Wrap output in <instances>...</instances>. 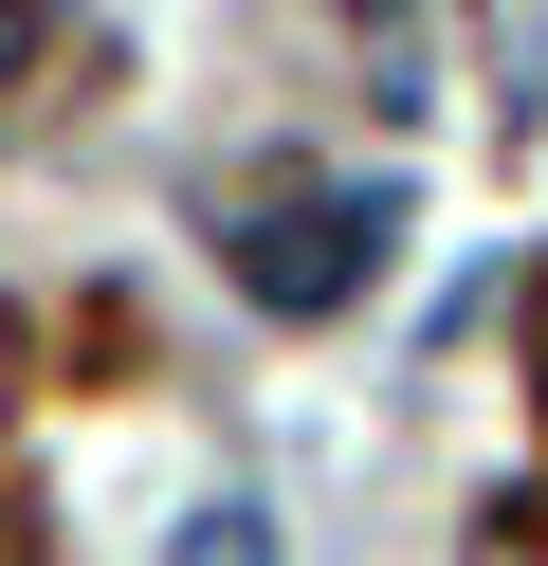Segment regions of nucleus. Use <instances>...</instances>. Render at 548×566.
Returning <instances> with one entry per match:
<instances>
[{"label": "nucleus", "mask_w": 548, "mask_h": 566, "mask_svg": "<svg viewBox=\"0 0 548 566\" xmlns=\"http://www.w3.org/2000/svg\"><path fill=\"white\" fill-rule=\"evenodd\" d=\"M384 238H402V184H292V201H256V220H219V256H238L256 311H348L365 274H384Z\"/></svg>", "instance_id": "1"}, {"label": "nucleus", "mask_w": 548, "mask_h": 566, "mask_svg": "<svg viewBox=\"0 0 548 566\" xmlns=\"http://www.w3.org/2000/svg\"><path fill=\"white\" fill-rule=\"evenodd\" d=\"M183 566H275V548H256V512H201V548H183Z\"/></svg>", "instance_id": "2"}, {"label": "nucleus", "mask_w": 548, "mask_h": 566, "mask_svg": "<svg viewBox=\"0 0 548 566\" xmlns=\"http://www.w3.org/2000/svg\"><path fill=\"white\" fill-rule=\"evenodd\" d=\"M19 55H37V0H0V74H19Z\"/></svg>", "instance_id": "3"}, {"label": "nucleus", "mask_w": 548, "mask_h": 566, "mask_svg": "<svg viewBox=\"0 0 548 566\" xmlns=\"http://www.w3.org/2000/svg\"><path fill=\"white\" fill-rule=\"evenodd\" d=\"M348 19H384V38H402V0H348Z\"/></svg>", "instance_id": "4"}]
</instances>
